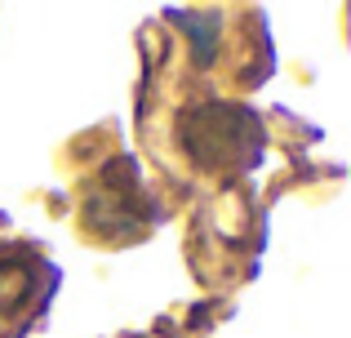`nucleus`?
Here are the masks:
<instances>
[{
  "label": "nucleus",
  "mask_w": 351,
  "mask_h": 338,
  "mask_svg": "<svg viewBox=\"0 0 351 338\" xmlns=\"http://www.w3.org/2000/svg\"><path fill=\"white\" fill-rule=\"evenodd\" d=\"M58 271L27 250L0 254V338H18L40 312V303L53 294Z\"/></svg>",
  "instance_id": "obj_1"
}]
</instances>
